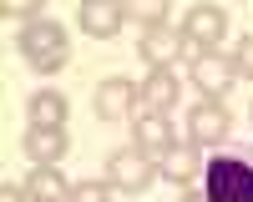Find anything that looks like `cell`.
Instances as JSON below:
<instances>
[{
  "label": "cell",
  "mask_w": 253,
  "mask_h": 202,
  "mask_svg": "<svg viewBox=\"0 0 253 202\" xmlns=\"http://www.w3.org/2000/svg\"><path fill=\"white\" fill-rule=\"evenodd\" d=\"M15 46H20V56L31 61L36 76H51V71H61V66L71 61V40H66V31H61L56 20H46V15L31 20V26H20V40H15Z\"/></svg>",
  "instance_id": "obj_2"
},
{
  "label": "cell",
  "mask_w": 253,
  "mask_h": 202,
  "mask_svg": "<svg viewBox=\"0 0 253 202\" xmlns=\"http://www.w3.org/2000/svg\"><path fill=\"white\" fill-rule=\"evenodd\" d=\"M132 141H137L142 152L162 157L167 147H172V121H167V111H142V116H132Z\"/></svg>",
  "instance_id": "obj_13"
},
{
  "label": "cell",
  "mask_w": 253,
  "mask_h": 202,
  "mask_svg": "<svg viewBox=\"0 0 253 202\" xmlns=\"http://www.w3.org/2000/svg\"><path fill=\"white\" fill-rule=\"evenodd\" d=\"M76 20H81V31H86V35L112 40V35L126 26V5H122V0H81Z\"/></svg>",
  "instance_id": "obj_8"
},
{
  "label": "cell",
  "mask_w": 253,
  "mask_h": 202,
  "mask_svg": "<svg viewBox=\"0 0 253 202\" xmlns=\"http://www.w3.org/2000/svg\"><path fill=\"white\" fill-rule=\"evenodd\" d=\"M26 111H31V127H66V116H71V106H66V96H61V91H51V86H41V91H31V101H26Z\"/></svg>",
  "instance_id": "obj_14"
},
{
  "label": "cell",
  "mask_w": 253,
  "mask_h": 202,
  "mask_svg": "<svg viewBox=\"0 0 253 202\" xmlns=\"http://www.w3.org/2000/svg\"><path fill=\"white\" fill-rule=\"evenodd\" d=\"M223 35H228V10L223 5H193L182 15V56H187V66L198 56H213Z\"/></svg>",
  "instance_id": "obj_3"
},
{
  "label": "cell",
  "mask_w": 253,
  "mask_h": 202,
  "mask_svg": "<svg viewBox=\"0 0 253 202\" xmlns=\"http://www.w3.org/2000/svg\"><path fill=\"white\" fill-rule=\"evenodd\" d=\"M66 202H112V182H71Z\"/></svg>",
  "instance_id": "obj_17"
},
{
  "label": "cell",
  "mask_w": 253,
  "mask_h": 202,
  "mask_svg": "<svg viewBox=\"0 0 253 202\" xmlns=\"http://www.w3.org/2000/svg\"><path fill=\"white\" fill-rule=\"evenodd\" d=\"M10 15H20V20L31 26V20H41V5H36V0H15V5H10Z\"/></svg>",
  "instance_id": "obj_19"
},
{
  "label": "cell",
  "mask_w": 253,
  "mask_h": 202,
  "mask_svg": "<svg viewBox=\"0 0 253 202\" xmlns=\"http://www.w3.org/2000/svg\"><path fill=\"white\" fill-rule=\"evenodd\" d=\"M233 71H238V81H243V76L253 81V31H248L238 46H233Z\"/></svg>",
  "instance_id": "obj_18"
},
{
  "label": "cell",
  "mask_w": 253,
  "mask_h": 202,
  "mask_svg": "<svg viewBox=\"0 0 253 202\" xmlns=\"http://www.w3.org/2000/svg\"><path fill=\"white\" fill-rule=\"evenodd\" d=\"M26 192H31V202H66L71 197V182L61 177V167H31Z\"/></svg>",
  "instance_id": "obj_15"
},
{
  "label": "cell",
  "mask_w": 253,
  "mask_h": 202,
  "mask_svg": "<svg viewBox=\"0 0 253 202\" xmlns=\"http://www.w3.org/2000/svg\"><path fill=\"white\" fill-rule=\"evenodd\" d=\"M208 202H253V152H228L203 167Z\"/></svg>",
  "instance_id": "obj_1"
},
{
  "label": "cell",
  "mask_w": 253,
  "mask_h": 202,
  "mask_svg": "<svg viewBox=\"0 0 253 202\" xmlns=\"http://www.w3.org/2000/svg\"><path fill=\"white\" fill-rule=\"evenodd\" d=\"M126 15H132L142 31H152V26H167V5H162V0H132V5H126Z\"/></svg>",
  "instance_id": "obj_16"
},
{
  "label": "cell",
  "mask_w": 253,
  "mask_h": 202,
  "mask_svg": "<svg viewBox=\"0 0 253 202\" xmlns=\"http://www.w3.org/2000/svg\"><path fill=\"white\" fill-rule=\"evenodd\" d=\"M228 132H233V116H228L223 101H198V106L187 111V141H193L198 152L228 141Z\"/></svg>",
  "instance_id": "obj_5"
},
{
  "label": "cell",
  "mask_w": 253,
  "mask_h": 202,
  "mask_svg": "<svg viewBox=\"0 0 253 202\" xmlns=\"http://www.w3.org/2000/svg\"><path fill=\"white\" fill-rule=\"evenodd\" d=\"M177 101H182V81H177L172 66L147 71V81H142V106H147V111H172Z\"/></svg>",
  "instance_id": "obj_12"
},
{
  "label": "cell",
  "mask_w": 253,
  "mask_h": 202,
  "mask_svg": "<svg viewBox=\"0 0 253 202\" xmlns=\"http://www.w3.org/2000/svg\"><path fill=\"white\" fill-rule=\"evenodd\" d=\"M137 106H142V86L132 76H107L96 86V116L101 121H132Z\"/></svg>",
  "instance_id": "obj_7"
},
{
  "label": "cell",
  "mask_w": 253,
  "mask_h": 202,
  "mask_svg": "<svg viewBox=\"0 0 253 202\" xmlns=\"http://www.w3.org/2000/svg\"><path fill=\"white\" fill-rule=\"evenodd\" d=\"M248 116H253V106H248Z\"/></svg>",
  "instance_id": "obj_21"
},
{
  "label": "cell",
  "mask_w": 253,
  "mask_h": 202,
  "mask_svg": "<svg viewBox=\"0 0 253 202\" xmlns=\"http://www.w3.org/2000/svg\"><path fill=\"white\" fill-rule=\"evenodd\" d=\"M152 177H157V157L142 152L137 141H126V147H117L107 157V182H112L117 192H142Z\"/></svg>",
  "instance_id": "obj_4"
},
{
  "label": "cell",
  "mask_w": 253,
  "mask_h": 202,
  "mask_svg": "<svg viewBox=\"0 0 253 202\" xmlns=\"http://www.w3.org/2000/svg\"><path fill=\"white\" fill-rule=\"evenodd\" d=\"M137 51H142V61L152 71L157 66H172V61L182 56V26H152V31H142Z\"/></svg>",
  "instance_id": "obj_10"
},
{
  "label": "cell",
  "mask_w": 253,
  "mask_h": 202,
  "mask_svg": "<svg viewBox=\"0 0 253 202\" xmlns=\"http://www.w3.org/2000/svg\"><path fill=\"white\" fill-rule=\"evenodd\" d=\"M0 202H31V192H26V187H10V182H5V187H0Z\"/></svg>",
  "instance_id": "obj_20"
},
{
  "label": "cell",
  "mask_w": 253,
  "mask_h": 202,
  "mask_svg": "<svg viewBox=\"0 0 253 202\" xmlns=\"http://www.w3.org/2000/svg\"><path fill=\"white\" fill-rule=\"evenodd\" d=\"M187 81L203 91V101H223L228 91H233V81H238V71H233V56H198L193 66H187Z\"/></svg>",
  "instance_id": "obj_6"
},
{
  "label": "cell",
  "mask_w": 253,
  "mask_h": 202,
  "mask_svg": "<svg viewBox=\"0 0 253 202\" xmlns=\"http://www.w3.org/2000/svg\"><path fill=\"white\" fill-rule=\"evenodd\" d=\"M203 167H208V162H198V147H193V141H172V147L157 157V172H162L167 182H177V187H193V182L203 177Z\"/></svg>",
  "instance_id": "obj_9"
},
{
  "label": "cell",
  "mask_w": 253,
  "mask_h": 202,
  "mask_svg": "<svg viewBox=\"0 0 253 202\" xmlns=\"http://www.w3.org/2000/svg\"><path fill=\"white\" fill-rule=\"evenodd\" d=\"M66 127H26V157L36 167H61V157H66Z\"/></svg>",
  "instance_id": "obj_11"
}]
</instances>
